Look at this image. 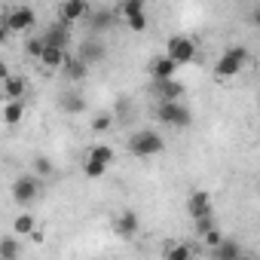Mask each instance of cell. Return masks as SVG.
<instances>
[{"mask_svg":"<svg viewBox=\"0 0 260 260\" xmlns=\"http://www.w3.org/2000/svg\"><path fill=\"white\" fill-rule=\"evenodd\" d=\"M34 169H37V175H52V172H55L46 156H37V159H34Z\"/></svg>","mask_w":260,"mask_h":260,"instance_id":"cell-30","label":"cell"},{"mask_svg":"<svg viewBox=\"0 0 260 260\" xmlns=\"http://www.w3.org/2000/svg\"><path fill=\"white\" fill-rule=\"evenodd\" d=\"M58 16H61V22H68V25H74V22H80V19H89V0H64L61 10H58Z\"/></svg>","mask_w":260,"mask_h":260,"instance_id":"cell-9","label":"cell"},{"mask_svg":"<svg viewBox=\"0 0 260 260\" xmlns=\"http://www.w3.org/2000/svg\"><path fill=\"white\" fill-rule=\"evenodd\" d=\"M110 113H98V116H92V128H95V132H107V128H110Z\"/></svg>","mask_w":260,"mask_h":260,"instance_id":"cell-28","label":"cell"},{"mask_svg":"<svg viewBox=\"0 0 260 260\" xmlns=\"http://www.w3.org/2000/svg\"><path fill=\"white\" fill-rule=\"evenodd\" d=\"M116 233L119 236H135L138 233V214L135 211H122L116 217Z\"/></svg>","mask_w":260,"mask_h":260,"instance_id":"cell-19","label":"cell"},{"mask_svg":"<svg viewBox=\"0 0 260 260\" xmlns=\"http://www.w3.org/2000/svg\"><path fill=\"white\" fill-rule=\"evenodd\" d=\"M156 92H159L162 101H175V98L184 95V83L175 80V77H169V80H156Z\"/></svg>","mask_w":260,"mask_h":260,"instance_id":"cell-15","label":"cell"},{"mask_svg":"<svg viewBox=\"0 0 260 260\" xmlns=\"http://www.w3.org/2000/svg\"><path fill=\"white\" fill-rule=\"evenodd\" d=\"M166 257H172V260H190L193 257V248H187V245H169L166 248Z\"/></svg>","mask_w":260,"mask_h":260,"instance_id":"cell-25","label":"cell"},{"mask_svg":"<svg viewBox=\"0 0 260 260\" xmlns=\"http://www.w3.org/2000/svg\"><path fill=\"white\" fill-rule=\"evenodd\" d=\"M61 74H64V80H68V83H83V80H86V74H89V64H86L80 55H71V58H64Z\"/></svg>","mask_w":260,"mask_h":260,"instance_id":"cell-11","label":"cell"},{"mask_svg":"<svg viewBox=\"0 0 260 260\" xmlns=\"http://www.w3.org/2000/svg\"><path fill=\"white\" fill-rule=\"evenodd\" d=\"M77 55H80L86 64H98V61L107 55V46H104V40H98V37H89V40H80V46H77Z\"/></svg>","mask_w":260,"mask_h":260,"instance_id":"cell-8","label":"cell"},{"mask_svg":"<svg viewBox=\"0 0 260 260\" xmlns=\"http://www.w3.org/2000/svg\"><path fill=\"white\" fill-rule=\"evenodd\" d=\"M205 242H208V245H211V248H214V245H220V242H223V236H220V230H217V226H214V230H211V233H205Z\"/></svg>","mask_w":260,"mask_h":260,"instance_id":"cell-31","label":"cell"},{"mask_svg":"<svg viewBox=\"0 0 260 260\" xmlns=\"http://www.w3.org/2000/svg\"><path fill=\"white\" fill-rule=\"evenodd\" d=\"M245 64H248V49H245V46H233V49H226V52L217 58V64H214V77H217V80L236 77Z\"/></svg>","mask_w":260,"mask_h":260,"instance_id":"cell-2","label":"cell"},{"mask_svg":"<svg viewBox=\"0 0 260 260\" xmlns=\"http://www.w3.org/2000/svg\"><path fill=\"white\" fill-rule=\"evenodd\" d=\"M144 7L147 4H141V0H122V4H119V16L125 19V25L132 28L135 34L147 31V10Z\"/></svg>","mask_w":260,"mask_h":260,"instance_id":"cell-4","label":"cell"},{"mask_svg":"<svg viewBox=\"0 0 260 260\" xmlns=\"http://www.w3.org/2000/svg\"><path fill=\"white\" fill-rule=\"evenodd\" d=\"M83 172H86V178H101V175L107 172V166H104V162H98V159H86Z\"/></svg>","mask_w":260,"mask_h":260,"instance_id":"cell-27","label":"cell"},{"mask_svg":"<svg viewBox=\"0 0 260 260\" xmlns=\"http://www.w3.org/2000/svg\"><path fill=\"white\" fill-rule=\"evenodd\" d=\"M141 4H147V0H141Z\"/></svg>","mask_w":260,"mask_h":260,"instance_id":"cell-34","label":"cell"},{"mask_svg":"<svg viewBox=\"0 0 260 260\" xmlns=\"http://www.w3.org/2000/svg\"><path fill=\"white\" fill-rule=\"evenodd\" d=\"M37 25V13L34 7H13L7 13V31H16V34H25Z\"/></svg>","mask_w":260,"mask_h":260,"instance_id":"cell-5","label":"cell"},{"mask_svg":"<svg viewBox=\"0 0 260 260\" xmlns=\"http://www.w3.org/2000/svg\"><path fill=\"white\" fill-rule=\"evenodd\" d=\"M178 68H181V64H178L169 52L150 61V74H153V80H169V77H175V71H178Z\"/></svg>","mask_w":260,"mask_h":260,"instance_id":"cell-12","label":"cell"},{"mask_svg":"<svg viewBox=\"0 0 260 260\" xmlns=\"http://www.w3.org/2000/svg\"><path fill=\"white\" fill-rule=\"evenodd\" d=\"M4 95L7 98H25V80L22 77H4Z\"/></svg>","mask_w":260,"mask_h":260,"instance_id":"cell-23","label":"cell"},{"mask_svg":"<svg viewBox=\"0 0 260 260\" xmlns=\"http://www.w3.org/2000/svg\"><path fill=\"white\" fill-rule=\"evenodd\" d=\"M43 40H46V46H61V49H64V46L71 43V25L58 19L55 25H49V28L43 31Z\"/></svg>","mask_w":260,"mask_h":260,"instance_id":"cell-10","label":"cell"},{"mask_svg":"<svg viewBox=\"0 0 260 260\" xmlns=\"http://www.w3.org/2000/svg\"><path fill=\"white\" fill-rule=\"evenodd\" d=\"M187 211H190V217H193V220H199V217L211 214V196H208L205 190H196V193L190 196V202H187Z\"/></svg>","mask_w":260,"mask_h":260,"instance_id":"cell-13","label":"cell"},{"mask_svg":"<svg viewBox=\"0 0 260 260\" xmlns=\"http://www.w3.org/2000/svg\"><path fill=\"white\" fill-rule=\"evenodd\" d=\"M13 233H16V236H34V233H37V220H34V214H31V211L16 214V220H13Z\"/></svg>","mask_w":260,"mask_h":260,"instance_id":"cell-18","label":"cell"},{"mask_svg":"<svg viewBox=\"0 0 260 260\" xmlns=\"http://www.w3.org/2000/svg\"><path fill=\"white\" fill-rule=\"evenodd\" d=\"M40 178H31V175H22V178H16V184H13V199L19 202V205H31L37 196H40Z\"/></svg>","mask_w":260,"mask_h":260,"instance_id":"cell-7","label":"cell"},{"mask_svg":"<svg viewBox=\"0 0 260 260\" xmlns=\"http://www.w3.org/2000/svg\"><path fill=\"white\" fill-rule=\"evenodd\" d=\"M166 52H169L178 64H190V61L196 58V40L178 34V37H172V40L166 43Z\"/></svg>","mask_w":260,"mask_h":260,"instance_id":"cell-6","label":"cell"},{"mask_svg":"<svg viewBox=\"0 0 260 260\" xmlns=\"http://www.w3.org/2000/svg\"><path fill=\"white\" fill-rule=\"evenodd\" d=\"M257 101H260V92H257Z\"/></svg>","mask_w":260,"mask_h":260,"instance_id":"cell-33","label":"cell"},{"mask_svg":"<svg viewBox=\"0 0 260 260\" xmlns=\"http://www.w3.org/2000/svg\"><path fill=\"white\" fill-rule=\"evenodd\" d=\"M19 257H22V245L16 236L0 239V260H19Z\"/></svg>","mask_w":260,"mask_h":260,"instance_id":"cell-21","label":"cell"},{"mask_svg":"<svg viewBox=\"0 0 260 260\" xmlns=\"http://www.w3.org/2000/svg\"><path fill=\"white\" fill-rule=\"evenodd\" d=\"M64 49L61 46H46L43 49V55H40V64H46V68H61L64 64Z\"/></svg>","mask_w":260,"mask_h":260,"instance_id":"cell-22","label":"cell"},{"mask_svg":"<svg viewBox=\"0 0 260 260\" xmlns=\"http://www.w3.org/2000/svg\"><path fill=\"white\" fill-rule=\"evenodd\" d=\"M211 230H214V217H211V214H205V217L196 220V236H205V233H211Z\"/></svg>","mask_w":260,"mask_h":260,"instance_id":"cell-29","label":"cell"},{"mask_svg":"<svg viewBox=\"0 0 260 260\" xmlns=\"http://www.w3.org/2000/svg\"><path fill=\"white\" fill-rule=\"evenodd\" d=\"M113 147H107V144H98V147H92V153H89V159H98V162H104V166H110L113 162Z\"/></svg>","mask_w":260,"mask_h":260,"instance_id":"cell-24","label":"cell"},{"mask_svg":"<svg viewBox=\"0 0 260 260\" xmlns=\"http://www.w3.org/2000/svg\"><path fill=\"white\" fill-rule=\"evenodd\" d=\"M61 107H64L68 113H83V110H86V98H83L77 89H68V92L61 95Z\"/></svg>","mask_w":260,"mask_h":260,"instance_id":"cell-20","label":"cell"},{"mask_svg":"<svg viewBox=\"0 0 260 260\" xmlns=\"http://www.w3.org/2000/svg\"><path fill=\"white\" fill-rule=\"evenodd\" d=\"M211 254H214L217 260H239V257H242V245L223 236V242H220V245H214V248H211Z\"/></svg>","mask_w":260,"mask_h":260,"instance_id":"cell-17","label":"cell"},{"mask_svg":"<svg viewBox=\"0 0 260 260\" xmlns=\"http://www.w3.org/2000/svg\"><path fill=\"white\" fill-rule=\"evenodd\" d=\"M162 150H166V138L159 132H153V128H141V132H135L132 138H128V153L132 156L147 159V156H156Z\"/></svg>","mask_w":260,"mask_h":260,"instance_id":"cell-1","label":"cell"},{"mask_svg":"<svg viewBox=\"0 0 260 260\" xmlns=\"http://www.w3.org/2000/svg\"><path fill=\"white\" fill-rule=\"evenodd\" d=\"M22 119H25V98H7V104H4V122L16 125Z\"/></svg>","mask_w":260,"mask_h":260,"instance_id":"cell-16","label":"cell"},{"mask_svg":"<svg viewBox=\"0 0 260 260\" xmlns=\"http://www.w3.org/2000/svg\"><path fill=\"white\" fill-rule=\"evenodd\" d=\"M113 22H116V16H113L110 10L89 13V31H92V34H104L107 28H113Z\"/></svg>","mask_w":260,"mask_h":260,"instance_id":"cell-14","label":"cell"},{"mask_svg":"<svg viewBox=\"0 0 260 260\" xmlns=\"http://www.w3.org/2000/svg\"><path fill=\"white\" fill-rule=\"evenodd\" d=\"M156 119L166 122V125H172V128H187V125L193 122V116H190V110L181 104V98H175V101H159Z\"/></svg>","mask_w":260,"mask_h":260,"instance_id":"cell-3","label":"cell"},{"mask_svg":"<svg viewBox=\"0 0 260 260\" xmlns=\"http://www.w3.org/2000/svg\"><path fill=\"white\" fill-rule=\"evenodd\" d=\"M251 22H254V25H257V28H260V7H257V10H254V13H251Z\"/></svg>","mask_w":260,"mask_h":260,"instance_id":"cell-32","label":"cell"},{"mask_svg":"<svg viewBox=\"0 0 260 260\" xmlns=\"http://www.w3.org/2000/svg\"><path fill=\"white\" fill-rule=\"evenodd\" d=\"M43 49H46V40H43V34H40V37H31V40H28V49H25V52H28L31 58H37V61H40Z\"/></svg>","mask_w":260,"mask_h":260,"instance_id":"cell-26","label":"cell"}]
</instances>
